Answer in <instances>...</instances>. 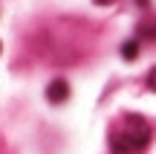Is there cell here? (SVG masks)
<instances>
[{"label": "cell", "mask_w": 156, "mask_h": 154, "mask_svg": "<svg viewBox=\"0 0 156 154\" xmlns=\"http://www.w3.org/2000/svg\"><path fill=\"white\" fill-rule=\"evenodd\" d=\"M46 99H49L52 105L67 102V99H69V85H67L64 79H52V81H49V87H46Z\"/></svg>", "instance_id": "6da1fadb"}, {"label": "cell", "mask_w": 156, "mask_h": 154, "mask_svg": "<svg viewBox=\"0 0 156 154\" xmlns=\"http://www.w3.org/2000/svg\"><path fill=\"white\" fill-rule=\"evenodd\" d=\"M139 35H142V38H147V41L156 38V17H145V21L139 23Z\"/></svg>", "instance_id": "7a4b0ae2"}, {"label": "cell", "mask_w": 156, "mask_h": 154, "mask_svg": "<svg viewBox=\"0 0 156 154\" xmlns=\"http://www.w3.org/2000/svg\"><path fill=\"white\" fill-rule=\"evenodd\" d=\"M122 55H124V61H133V58L139 55V41H136V38L124 41V44H122Z\"/></svg>", "instance_id": "3957f363"}, {"label": "cell", "mask_w": 156, "mask_h": 154, "mask_svg": "<svg viewBox=\"0 0 156 154\" xmlns=\"http://www.w3.org/2000/svg\"><path fill=\"white\" fill-rule=\"evenodd\" d=\"M147 87H151V90H156V67L151 70V76H147Z\"/></svg>", "instance_id": "277c9868"}, {"label": "cell", "mask_w": 156, "mask_h": 154, "mask_svg": "<svg viewBox=\"0 0 156 154\" xmlns=\"http://www.w3.org/2000/svg\"><path fill=\"white\" fill-rule=\"evenodd\" d=\"M95 6H107V3H116V0H93Z\"/></svg>", "instance_id": "5b68a950"}, {"label": "cell", "mask_w": 156, "mask_h": 154, "mask_svg": "<svg viewBox=\"0 0 156 154\" xmlns=\"http://www.w3.org/2000/svg\"><path fill=\"white\" fill-rule=\"evenodd\" d=\"M0 50H3V44H0Z\"/></svg>", "instance_id": "8992f818"}]
</instances>
